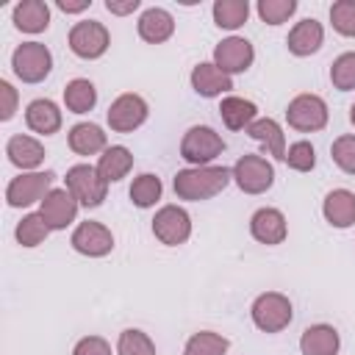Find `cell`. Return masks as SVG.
<instances>
[{
  "label": "cell",
  "mask_w": 355,
  "mask_h": 355,
  "mask_svg": "<svg viewBox=\"0 0 355 355\" xmlns=\"http://www.w3.org/2000/svg\"><path fill=\"white\" fill-rule=\"evenodd\" d=\"M233 180V172L227 166H189V169H180L172 180V189H175V197L178 200H189V202H202V200H211L216 194H222L227 189V183Z\"/></svg>",
  "instance_id": "6da1fadb"
},
{
  "label": "cell",
  "mask_w": 355,
  "mask_h": 355,
  "mask_svg": "<svg viewBox=\"0 0 355 355\" xmlns=\"http://www.w3.org/2000/svg\"><path fill=\"white\" fill-rule=\"evenodd\" d=\"M67 44L69 50L83 58V61H94L100 55H105L108 44H111V33L103 22L97 19H80L69 28V36H67Z\"/></svg>",
  "instance_id": "52a82bcc"
},
{
  "label": "cell",
  "mask_w": 355,
  "mask_h": 355,
  "mask_svg": "<svg viewBox=\"0 0 355 355\" xmlns=\"http://www.w3.org/2000/svg\"><path fill=\"white\" fill-rule=\"evenodd\" d=\"M330 25L341 36H355V0H336L330 6Z\"/></svg>",
  "instance_id": "d590c367"
},
{
  "label": "cell",
  "mask_w": 355,
  "mask_h": 355,
  "mask_svg": "<svg viewBox=\"0 0 355 355\" xmlns=\"http://www.w3.org/2000/svg\"><path fill=\"white\" fill-rule=\"evenodd\" d=\"M322 42H324V28H322V22H316L313 17L300 19V22L288 31V36H286V47H288V53L297 55V58L313 55V53L322 47Z\"/></svg>",
  "instance_id": "e0dca14e"
},
{
  "label": "cell",
  "mask_w": 355,
  "mask_h": 355,
  "mask_svg": "<svg viewBox=\"0 0 355 355\" xmlns=\"http://www.w3.org/2000/svg\"><path fill=\"white\" fill-rule=\"evenodd\" d=\"M139 6H141V0H105V11L108 14H116V17L133 14Z\"/></svg>",
  "instance_id": "60d3db41"
},
{
  "label": "cell",
  "mask_w": 355,
  "mask_h": 355,
  "mask_svg": "<svg viewBox=\"0 0 355 355\" xmlns=\"http://www.w3.org/2000/svg\"><path fill=\"white\" fill-rule=\"evenodd\" d=\"M69 244H72L75 252H80L86 258H103V255H108L114 250V233L103 222L86 219L72 230Z\"/></svg>",
  "instance_id": "7c38bea8"
},
{
  "label": "cell",
  "mask_w": 355,
  "mask_h": 355,
  "mask_svg": "<svg viewBox=\"0 0 355 355\" xmlns=\"http://www.w3.org/2000/svg\"><path fill=\"white\" fill-rule=\"evenodd\" d=\"M53 180L55 172L44 169V172H22L17 178H11V183L6 186V202L11 208H28L33 202H42L50 191H53Z\"/></svg>",
  "instance_id": "277c9868"
},
{
  "label": "cell",
  "mask_w": 355,
  "mask_h": 355,
  "mask_svg": "<svg viewBox=\"0 0 355 355\" xmlns=\"http://www.w3.org/2000/svg\"><path fill=\"white\" fill-rule=\"evenodd\" d=\"M294 172H311L313 166H316V150H313V144L311 141H305V139H300V141H294V144H288V150H286V158H283Z\"/></svg>",
  "instance_id": "8d00e7d4"
},
{
  "label": "cell",
  "mask_w": 355,
  "mask_h": 355,
  "mask_svg": "<svg viewBox=\"0 0 355 355\" xmlns=\"http://www.w3.org/2000/svg\"><path fill=\"white\" fill-rule=\"evenodd\" d=\"M322 214L327 219V225L347 230L355 225V194L349 189H333L327 191L324 202H322Z\"/></svg>",
  "instance_id": "44dd1931"
},
{
  "label": "cell",
  "mask_w": 355,
  "mask_h": 355,
  "mask_svg": "<svg viewBox=\"0 0 355 355\" xmlns=\"http://www.w3.org/2000/svg\"><path fill=\"white\" fill-rule=\"evenodd\" d=\"M64 105L72 114H89L97 105V89L89 78H72L64 86Z\"/></svg>",
  "instance_id": "83f0119b"
},
{
  "label": "cell",
  "mask_w": 355,
  "mask_h": 355,
  "mask_svg": "<svg viewBox=\"0 0 355 355\" xmlns=\"http://www.w3.org/2000/svg\"><path fill=\"white\" fill-rule=\"evenodd\" d=\"M130 169H133V153L125 144H111L97 158V172L105 183H116V180L128 178Z\"/></svg>",
  "instance_id": "4316f807"
},
{
  "label": "cell",
  "mask_w": 355,
  "mask_h": 355,
  "mask_svg": "<svg viewBox=\"0 0 355 355\" xmlns=\"http://www.w3.org/2000/svg\"><path fill=\"white\" fill-rule=\"evenodd\" d=\"M161 194H164V183L153 172H144V175L133 178V183H130V200L136 208H153L161 200Z\"/></svg>",
  "instance_id": "f546056e"
},
{
  "label": "cell",
  "mask_w": 355,
  "mask_h": 355,
  "mask_svg": "<svg viewBox=\"0 0 355 355\" xmlns=\"http://www.w3.org/2000/svg\"><path fill=\"white\" fill-rule=\"evenodd\" d=\"M349 122H352V125H355V103H352V105H349Z\"/></svg>",
  "instance_id": "7bdbcfd3"
},
{
  "label": "cell",
  "mask_w": 355,
  "mask_h": 355,
  "mask_svg": "<svg viewBox=\"0 0 355 355\" xmlns=\"http://www.w3.org/2000/svg\"><path fill=\"white\" fill-rule=\"evenodd\" d=\"M330 83L338 92H352L355 89V50L341 53L333 67H330Z\"/></svg>",
  "instance_id": "836d02e7"
},
{
  "label": "cell",
  "mask_w": 355,
  "mask_h": 355,
  "mask_svg": "<svg viewBox=\"0 0 355 355\" xmlns=\"http://www.w3.org/2000/svg\"><path fill=\"white\" fill-rule=\"evenodd\" d=\"M189 80H191V89H194L200 97H222L225 92L233 89V78L225 75L214 61L197 64V67L191 69Z\"/></svg>",
  "instance_id": "ac0fdd59"
},
{
  "label": "cell",
  "mask_w": 355,
  "mask_h": 355,
  "mask_svg": "<svg viewBox=\"0 0 355 355\" xmlns=\"http://www.w3.org/2000/svg\"><path fill=\"white\" fill-rule=\"evenodd\" d=\"M6 155L8 161L22 169V172H36L44 161V144L33 136H25V133H14L8 141H6Z\"/></svg>",
  "instance_id": "2e32d148"
},
{
  "label": "cell",
  "mask_w": 355,
  "mask_h": 355,
  "mask_svg": "<svg viewBox=\"0 0 355 355\" xmlns=\"http://www.w3.org/2000/svg\"><path fill=\"white\" fill-rule=\"evenodd\" d=\"M11 19L22 33H42L50 25V6L44 0H19L11 11Z\"/></svg>",
  "instance_id": "cb8c5ba5"
},
{
  "label": "cell",
  "mask_w": 355,
  "mask_h": 355,
  "mask_svg": "<svg viewBox=\"0 0 355 355\" xmlns=\"http://www.w3.org/2000/svg\"><path fill=\"white\" fill-rule=\"evenodd\" d=\"M330 158L336 161V166L347 175H355V136L344 133L330 144Z\"/></svg>",
  "instance_id": "74e56055"
},
{
  "label": "cell",
  "mask_w": 355,
  "mask_h": 355,
  "mask_svg": "<svg viewBox=\"0 0 355 355\" xmlns=\"http://www.w3.org/2000/svg\"><path fill=\"white\" fill-rule=\"evenodd\" d=\"M219 116H222L225 128H230V130H247L258 119V105L252 100H247V97L227 94L219 103Z\"/></svg>",
  "instance_id": "484cf974"
},
{
  "label": "cell",
  "mask_w": 355,
  "mask_h": 355,
  "mask_svg": "<svg viewBox=\"0 0 355 355\" xmlns=\"http://www.w3.org/2000/svg\"><path fill=\"white\" fill-rule=\"evenodd\" d=\"M247 136L250 139H255V141H261V147L272 155V158H286V133H283V128H280V122L277 119H272V116H258L250 128H247Z\"/></svg>",
  "instance_id": "d4e9b609"
},
{
  "label": "cell",
  "mask_w": 355,
  "mask_h": 355,
  "mask_svg": "<svg viewBox=\"0 0 355 355\" xmlns=\"http://www.w3.org/2000/svg\"><path fill=\"white\" fill-rule=\"evenodd\" d=\"M78 200L69 194V189L64 186V189H53L42 202H39V214L44 216V222H47V227L50 230H67L72 222H75V216H78Z\"/></svg>",
  "instance_id": "5bb4252c"
},
{
  "label": "cell",
  "mask_w": 355,
  "mask_h": 355,
  "mask_svg": "<svg viewBox=\"0 0 355 355\" xmlns=\"http://www.w3.org/2000/svg\"><path fill=\"white\" fill-rule=\"evenodd\" d=\"M136 31L147 44H164L175 33V17L166 8H158V6L144 8L139 22H136Z\"/></svg>",
  "instance_id": "ffe728a7"
},
{
  "label": "cell",
  "mask_w": 355,
  "mask_h": 355,
  "mask_svg": "<svg viewBox=\"0 0 355 355\" xmlns=\"http://www.w3.org/2000/svg\"><path fill=\"white\" fill-rule=\"evenodd\" d=\"M11 69L22 83H42L53 69V53L42 42H22L11 53Z\"/></svg>",
  "instance_id": "5b68a950"
},
{
  "label": "cell",
  "mask_w": 355,
  "mask_h": 355,
  "mask_svg": "<svg viewBox=\"0 0 355 355\" xmlns=\"http://www.w3.org/2000/svg\"><path fill=\"white\" fill-rule=\"evenodd\" d=\"M14 236H17V241H19L22 247H39V244L50 236V227H47L44 216L36 211V214H25V216L17 222Z\"/></svg>",
  "instance_id": "1f68e13d"
},
{
  "label": "cell",
  "mask_w": 355,
  "mask_h": 355,
  "mask_svg": "<svg viewBox=\"0 0 355 355\" xmlns=\"http://www.w3.org/2000/svg\"><path fill=\"white\" fill-rule=\"evenodd\" d=\"M252 61H255V47L244 36H227L214 47V64L230 78L247 72Z\"/></svg>",
  "instance_id": "4fadbf2b"
},
{
  "label": "cell",
  "mask_w": 355,
  "mask_h": 355,
  "mask_svg": "<svg viewBox=\"0 0 355 355\" xmlns=\"http://www.w3.org/2000/svg\"><path fill=\"white\" fill-rule=\"evenodd\" d=\"M214 25L222 28V31H236L247 22L250 17V3L247 0H216L214 8Z\"/></svg>",
  "instance_id": "f1b7e54d"
},
{
  "label": "cell",
  "mask_w": 355,
  "mask_h": 355,
  "mask_svg": "<svg viewBox=\"0 0 355 355\" xmlns=\"http://www.w3.org/2000/svg\"><path fill=\"white\" fill-rule=\"evenodd\" d=\"M153 236L166 247H180L191 236V216L180 205H164L153 216Z\"/></svg>",
  "instance_id": "8fae6325"
},
{
  "label": "cell",
  "mask_w": 355,
  "mask_h": 355,
  "mask_svg": "<svg viewBox=\"0 0 355 355\" xmlns=\"http://www.w3.org/2000/svg\"><path fill=\"white\" fill-rule=\"evenodd\" d=\"M330 119V111H327V103L319 97V94H297L288 108H286V122L288 128L300 130V133H316L327 125Z\"/></svg>",
  "instance_id": "ba28073f"
},
{
  "label": "cell",
  "mask_w": 355,
  "mask_h": 355,
  "mask_svg": "<svg viewBox=\"0 0 355 355\" xmlns=\"http://www.w3.org/2000/svg\"><path fill=\"white\" fill-rule=\"evenodd\" d=\"M250 233L258 244H266V247H275V244H283L286 236H288V225H286V216L280 208H258L252 216H250Z\"/></svg>",
  "instance_id": "9a60e30c"
},
{
  "label": "cell",
  "mask_w": 355,
  "mask_h": 355,
  "mask_svg": "<svg viewBox=\"0 0 355 355\" xmlns=\"http://www.w3.org/2000/svg\"><path fill=\"white\" fill-rule=\"evenodd\" d=\"M227 349H230V341L222 333L200 330L186 341L183 355H227Z\"/></svg>",
  "instance_id": "4dcf8cb0"
},
{
  "label": "cell",
  "mask_w": 355,
  "mask_h": 355,
  "mask_svg": "<svg viewBox=\"0 0 355 355\" xmlns=\"http://www.w3.org/2000/svg\"><path fill=\"white\" fill-rule=\"evenodd\" d=\"M255 11L266 25H283L297 11V0H258Z\"/></svg>",
  "instance_id": "e575fe53"
},
{
  "label": "cell",
  "mask_w": 355,
  "mask_h": 355,
  "mask_svg": "<svg viewBox=\"0 0 355 355\" xmlns=\"http://www.w3.org/2000/svg\"><path fill=\"white\" fill-rule=\"evenodd\" d=\"M150 116V105L141 94H133V92H125L119 94L108 111H105V119H108V128L114 133H133L136 128H141Z\"/></svg>",
  "instance_id": "30bf717a"
},
{
  "label": "cell",
  "mask_w": 355,
  "mask_h": 355,
  "mask_svg": "<svg viewBox=\"0 0 355 355\" xmlns=\"http://www.w3.org/2000/svg\"><path fill=\"white\" fill-rule=\"evenodd\" d=\"M250 316H252V324L261 330V333H280L291 324L294 319V308H291V300L280 291H263L252 300V308H250Z\"/></svg>",
  "instance_id": "7a4b0ae2"
},
{
  "label": "cell",
  "mask_w": 355,
  "mask_h": 355,
  "mask_svg": "<svg viewBox=\"0 0 355 355\" xmlns=\"http://www.w3.org/2000/svg\"><path fill=\"white\" fill-rule=\"evenodd\" d=\"M55 6L64 11V14H80L92 6V0H55Z\"/></svg>",
  "instance_id": "b9f144b4"
},
{
  "label": "cell",
  "mask_w": 355,
  "mask_h": 355,
  "mask_svg": "<svg viewBox=\"0 0 355 355\" xmlns=\"http://www.w3.org/2000/svg\"><path fill=\"white\" fill-rule=\"evenodd\" d=\"M116 355H155V344L144 330L128 327V330L119 333Z\"/></svg>",
  "instance_id": "d6a6232c"
},
{
  "label": "cell",
  "mask_w": 355,
  "mask_h": 355,
  "mask_svg": "<svg viewBox=\"0 0 355 355\" xmlns=\"http://www.w3.org/2000/svg\"><path fill=\"white\" fill-rule=\"evenodd\" d=\"M233 180L244 194H263L275 183V166L263 155L247 153L233 164Z\"/></svg>",
  "instance_id": "9c48e42d"
},
{
  "label": "cell",
  "mask_w": 355,
  "mask_h": 355,
  "mask_svg": "<svg viewBox=\"0 0 355 355\" xmlns=\"http://www.w3.org/2000/svg\"><path fill=\"white\" fill-rule=\"evenodd\" d=\"M225 153V139L208 125H191L180 139V158L191 166H208Z\"/></svg>",
  "instance_id": "3957f363"
},
{
  "label": "cell",
  "mask_w": 355,
  "mask_h": 355,
  "mask_svg": "<svg viewBox=\"0 0 355 355\" xmlns=\"http://www.w3.org/2000/svg\"><path fill=\"white\" fill-rule=\"evenodd\" d=\"M17 114V89L8 80H0V119L8 122Z\"/></svg>",
  "instance_id": "ab89813d"
},
{
  "label": "cell",
  "mask_w": 355,
  "mask_h": 355,
  "mask_svg": "<svg viewBox=\"0 0 355 355\" xmlns=\"http://www.w3.org/2000/svg\"><path fill=\"white\" fill-rule=\"evenodd\" d=\"M61 122H64L61 108H58L53 100H47V97H36V100H31L28 108H25V125H28L33 133H39V136H53V133H58V130H61Z\"/></svg>",
  "instance_id": "d6986e66"
},
{
  "label": "cell",
  "mask_w": 355,
  "mask_h": 355,
  "mask_svg": "<svg viewBox=\"0 0 355 355\" xmlns=\"http://www.w3.org/2000/svg\"><path fill=\"white\" fill-rule=\"evenodd\" d=\"M72 355H114V352H111V344L103 336H83L75 344Z\"/></svg>",
  "instance_id": "f35d334b"
},
{
  "label": "cell",
  "mask_w": 355,
  "mask_h": 355,
  "mask_svg": "<svg viewBox=\"0 0 355 355\" xmlns=\"http://www.w3.org/2000/svg\"><path fill=\"white\" fill-rule=\"evenodd\" d=\"M64 180H67L69 194H72V197L78 200V205H83V208H97V205H103V200H105V194H108V183L100 178L97 166H92V164H75V166H69Z\"/></svg>",
  "instance_id": "8992f818"
},
{
  "label": "cell",
  "mask_w": 355,
  "mask_h": 355,
  "mask_svg": "<svg viewBox=\"0 0 355 355\" xmlns=\"http://www.w3.org/2000/svg\"><path fill=\"white\" fill-rule=\"evenodd\" d=\"M341 338L333 324H311L300 336V352L302 355H338Z\"/></svg>",
  "instance_id": "603a6c76"
},
{
  "label": "cell",
  "mask_w": 355,
  "mask_h": 355,
  "mask_svg": "<svg viewBox=\"0 0 355 355\" xmlns=\"http://www.w3.org/2000/svg\"><path fill=\"white\" fill-rule=\"evenodd\" d=\"M67 144L75 155H97V153H105L108 147V139L103 133L100 125L94 122H78L69 128L67 133Z\"/></svg>",
  "instance_id": "7402d4cb"
}]
</instances>
